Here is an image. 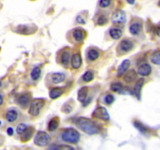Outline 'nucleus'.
Wrapping results in <instances>:
<instances>
[{
  "label": "nucleus",
  "instance_id": "nucleus-2",
  "mask_svg": "<svg viewBox=\"0 0 160 150\" xmlns=\"http://www.w3.org/2000/svg\"><path fill=\"white\" fill-rule=\"evenodd\" d=\"M62 140L68 143L76 144L78 143L80 139V134L76 130L73 128H68L65 130L61 134Z\"/></svg>",
  "mask_w": 160,
  "mask_h": 150
},
{
  "label": "nucleus",
  "instance_id": "nucleus-9",
  "mask_svg": "<svg viewBox=\"0 0 160 150\" xmlns=\"http://www.w3.org/2000/svg\"><path fill=\"white\" fill-rule=\"evenodd\" d=\"M152 72V67L148 63H142L138 69V73L143 77L148 76Z\"/></svg>",
  "mask_w": 160,
  "mask_h": 150
},
{
  "label": "nucleus",
  "instance_id": "nucleus-11",
  "mask_svg": "<svg viewBox=\"0 0 160 150\" xmlns=\"http://www.w3.org/2000/svg\"><path fill=\"white\" fill-rule=\"evenodd\" d=\"M82 64V58L79 53H75L72 58V67L74 69H78Z\"/></svg>",
  "mask_w": 160,
  "mask_h": 150
},
{
  "label": "nucleus",
  "instance_id": "nucleus-32",
  "mask_svg": "<svg viewBox=\"0 0 160 150\" xmlns=\"http://www.w3.org/2000/svg\"><path fill=\"white\" fill-rule=\"evenodd\" d=\"M27 128L28 126L26 124H20L18 126V128H17V133L18 134H21Z\"/></svg>",
  "mask_w": 160,
  "mask_h": 150
},
{
  "label": "nucleus",
  "instance_id": "nucleus-1",
  "mask_svg": "<svg viewBox=\"0 0 160 150\" xmlns=\"http://www.w3.org/2000/svg\"><path fill=\"white\" fill-rule=\"evenodd\" d=\"M75 124L78 128L88 134H96L100 132L98 127L90 119L79 117L75 120Z\"/></svg>",
  "mask_w": 160,
  "mask_h": 150
},
{
  "label": "nucleus",
  "instance_id": "nucleus-24",
  "mask_svg": "<svg viewBox=\"0 0 160 150\" xmlns=\"http://www.w3.org/2000/svg\"><path fill=\"white\" fill-rule=\"evenodd\" d=\"M40 75H41V70L39 67H35L31 72V78L33 81H36L39 78Z\"/></svg>",
  "mask_w": 160,
  "mask_h": 150
},
{
  "label": "nucleus",
  "instance_id": "nucleus-10",
  "mask_svg": "<svg viewBox=\"0 0 160 150\" xmlns=\"http://www.w3.org/2000/svg\"><path fill=\"white\" fill-rule=\"evenodd\" d=\"M30 99H31V96L28 93H25V94H22L18 98V103L22 107H26L30 102Z\"/></svg>",
  "mask_w": 160,
  "mask_h": 150
},
{
  "label": "nucleus",
  "instance_id": "nucleus-38",
  "mask_svg": "<svg viewBox=\"0 0 160 150\" xmlns=\"http://www.w3.org/2000/svg\"><path fill=\"white\" fill-rule=\"evenodd\" d=\"M2 102H3V97H2V95L0 94V105H2Z\"/></svg>",
  "mask_w": 160,
  "mask_h": 150
},
{
  "label": "nucleus",
  "instance_id": "nucleus-27",
  "mask_svg": "<svg viewBox=\"0 0 160 150\" xmlns=\"http://www.w3.org/2000/svg\"><path fill=\"white\" fill-rule=\"evenodd\" d=\"M133 125H134V127L137 129L139 130V131H141V133H143V134H145V133L148 132V128H146L145 126H144L142 124L140 123V122L135 121L134 123H133Z\"/></svg>",
  "mask_w": 160,
  "mask_h": 150
},
{
  "label": "nucleus",
  "instance_id": "nucleus-19",
  "mask_svg": "<svg viewBox=\"0 0 160 150\" xmlns=\"http://www.w3.org/2000/svg\"><path fill=\"white\" fill-rule=\"evenodd\" d=\"M130 65V62L129 59H125L124 61H122V63L120 64L119 67L118 69V75L120 76L122 75V73H124V72H126L127 70V69L129 68Z\"/></svg>",
  "mask_w": 160,
  "mask_h": 150
},
{
  "label": "nucleus",
  "instance_id": "nucleus-23",
  "mask_svg": "<svg viewBox=\"0 0 160 150\" xmlns=\"http://www.w3.org/2000/svg\"><path fill=\"white\" fill-rule=\"evenodd\" d=\"M151 61L155 65H160V50L155 51L151 56Z\"/></svg>",
  "mask_w": 160,
  "mask_h": 150
},
{
  "label": "nucleus",
  "instance_id": "nucleus-39",
  "mask_svg": "<svg viewBox=\"0 0 160 150\" xmlns=\"http://www.w3.org/2000/svg\"><path fill=\"white\" fill-rule=\"evenodd\" d=\"M158 7H160V0H159V2H158Z\"/></svg>",
  "mask_w": 160,
  "mask_h": 150
},
{
  "label": "nucleus",
  "instance_id": "nucleus-34",
  "mask_svg": "<svg viewBox=\"0 0 160 150\" xmlns=\"http://www.w3.org/2000/svg\"><path fill=\"white\" fill-rule=\"evenodd\" d=\"M50 148H56V149H73V147L68 145H55L53 147H50Z\"/></svg>",
  "mask_w": 160,
  "mask_h": 150
},
{
  "label": "nucleus",
  "instance_id": "nucleus-36",
  "mask_svg": "<svg viewBox=\"0 0 160 150\" xmlns=\"http://www.w3.org/2000/svg\"><path fill=\"white\" fill-rule=\"evenodd\" d=\"M76 21H77V22L79 23V24H85V21H84V20H82V18L79 16L77 17Z\"/></svg>",
  "mask_w": 160,
  "mask_h": 150
},
{
  "label": "nucleus",
  "instance_id": "nucleus-33",
  "mask_svg": "<svg viewBox=\"0 0 160 150\" xmlns=\"http://www.w3.org/2000/svg\"><path fill=\"white\" fill-rule=\"evenodd\" d=\"M114 102V96L112 95H107V96L104 97V102L108 105H110L112 102Z\"/></svg>",
  "mask_w": 160,
  "mask_h": 150
},
{
  "label": "nucleus",
  "instance_id": "nucleus-40",
  "mask_svg": "<svg viewBox=\"0 0 160 150\" xmlns=\"http://www.w3.org/2000/svg\"><path fill=\"white\" fill-rule=\"evenodd\" d=\"M1 86H2V82H0V87H1Z\"/></svg>",
  "mask_w": 160,
  "mask_h": 150
},
{
  "label": "nucleus",
  "instance_id": "nucleus-28",
  "mask_svg": "<svg viewBox=\"0 0 160 150\" xmlns=\"http://www.w3.org/2000/svg\"><path fill=\"white\" fill-rule=\"evenodd\" d=\"M107 23H108V18L107 16L104 14L100 15V16L98 17V19H97V24H98V25L103 26L105 24H107Z\"/></svg>",
  "mask_w": 160,
  "mask_h": 150
},
{
  "label": "nucleus",
  "instance_id": "nucleus-13",
  "mask_svg": "<svg viewBox=\"0 0 160 150\" xmlns=\"http://www.w3.org/2000/svg\"><path fill=\"white\" fill-rule=\"evenodd\" d=\"M137 79V73L133 70H129L125 75H124L123 80L127 83H131L135 82Z\"/></svg>",
  "mask_w": 160,
  "mask_h": 150
},
{
  "label": "nucleus",
  "instance_id": "nucleus-4",
  "mask_svg": "<svg viewBox=\"0 0 160 150\" xmlns=\"http://www.w3.org/2000/svg\"><path fill=\"white\" fill-rule=\"evenodd\" d=\"M50 141V137L47 132L45 131H38L35 137V144L38 146L42 147L46 146L49 144Z\"/></svg>",
  "mask_w": 160,
  "mask_h": 150
},
{
  "label": "nucleus",
  "instance_id": "nucleus-3",
  "mask_svg": "<svg viewBox=\"0 0 160 150\" xmlns=\"http://www.w3.org/2000/svg\"><path fill=\"white\" fill-rule=\"evenodd\" d=\"M44 104H45V101L43 99H38L32 101L28 110L29 114L32 115V117H37L43 107Z\"/></svg>",
  "mask_w": 160,
  "mask_h": 150
},
{
  "label": "nucleus",
  "instance_id": "nucleus-26",
  "mask_svg": "<svg viewBox=\"0 0 160 150\" xmlns=\"http://www.w3.org/2000/svg\"><path fill=\"white\" fill-rule=\"evenodd\" d=\"M70 59V53L69 52H64L61 55V63L64 66L68 65Z\"/></svg>",
  "mask_w": 160,
  "mask_h": 150
},
{
  "label": "nucleus",
  "instance_id": "nucleus-16",
  "mask_svg": "<svg viewBox=\"0 0 160 150\" xmlns=\"http://www.w3.org/2000/svg\"><path fill=\"white\" fill-rule=\"evenodd\" d=\"M34 129L32 128H28L24 132L21 134V141L24 142H28L31 139L32 134H33Z\"/></svg>",
  "mask_w": 160,
  "mask_h": 150
},
{
  "label": "nucleus",
  "instance_id": "nucleus-37",
  "mask_svg": "<svg viewBox=\"0 0 160 150\" xmlns=\"http://www.w3.org/2000/svg\"><path fill=\"white\" fill-rule=\"evenodd\" d=\"M127 2H128L129 4H130V5H133V4H134L135 0H127Z\"/></svg>",
  "mask_w": 160,
  "mask_h": 150
},
{
  "label": "nucleus",
  "instance_id": "nucleus-7",
  "mask_svg": "<svg viewBox=\"0 0 160 150\" xmlns=\"http://www.w3.org/2000/svg\"><path fill=\"white\" fill-rule=\"evenodd\" d=\"M126 21V14L122 10H118L112 15V22L115 24H122Z\"/></svg>",
  "mask_w": 160,
  "mask_h": 150
},
{
  "label": "nucleus",
  "instance_id": "nucleus-12",
  "mask_svg": "<svg viewBox=\"0 0 160 150\" xmlns=\"http://www.w3.org/2000/svg\"><path fill=\"white\" fill-rule=\"evenodd\" d=\"M87 96H88V88L87 87H82L78 90V99L79 102L84 103L87 100Z\"/></svg>",
  "mask_w": 160,
  "mask_h": 150
},
{
  "label": "nucleus",
  "instance_id": "nucleus-29",
  "mask_svg": "<svg viewBox=\"0 0 160 150\" xmlns=\"http://www.w3.org/2000/svg\"><path fill=\"white\" fill-rule=\"evenodd\" d=\"M93 79V73L91 71H87L82 76V80L86 82H91Z\"/></svg>",
  "mask_w": 160,
  "mask_h": 150
},
{
  "label": "nucleus",
  "instance_id": "nucleus-5",
  "mask_svg": "<svg viewBox=\"0 0 160 150\" xmlns=\"http://www.w3.org/2000/svg\"><path fill=\"white\" fill-rule=\"evenodd\" d=\"M92 116H93V118L100 119V120H103L104 121H108L110 119L107 110L103 106H98V108L95 109Z\"/></svg>",
  "mask_w": 160,
  "mask_h": 150
},
{
  "label": "nucleus",
  "instance_id": "nucleus-30",
  "mask_svg": "<svg viewBox=\"0 0 160 150\" xmlns=\"http://www.w3.org/2000/svg\"><path fill=\"white\" fill-rule=\"evenodd\" d=\"M122 89V85L119 82H117V83H113L111 85V90L112 91H115V92H119Z\"/></svg>",
  "mask_w": 160,
  "mask_h": 150
},
{
  "label": "nucleus",
  "instance_id": "nucleus-41",
  "mask_svg": "<svg viewBox=\"0 0 160 150\" xmlns=\"http://www.w3.org/2000/svg\"><path fill=\"white\" fill-rule=\"evenodd\" d=\"M0 125H1V121H0Z\"/></svg>",
  "mask_w": 160,
  "mask_h": 150
},
{
  "label": "nucleus",
  "instance_id": "nucleus-31",
  "mask_svg": "<svg viewBox=\"0 0 160 150\" xmlns=\"http://www.w3.org/2000/svg\"><path fill=\"white\" fill-rule=\"evenodd\" d=\"M111 3H112V0H100L99 1V7L101 8L105 9L110 7Z\"/></svg>",
  "mask_w": 160,
  "mask_h": 150
},
{
  "label": "nucleus",
  "instance_id": "nucleus-18",
  "mask_svg": "<svg viewBox=\"0 0 160 150\" xmlns=\"http://www.w3.org/2000/svg\"><path fill=\"white\" fill-rule=\"evenodd\" d=\"M6 117H7V121L9 122H11L12 123V122L16 121L18 117V112L14 110H10L9 111H7Z\"/></svg>",
  "mask_w": 160,
  "mask_h": 150
},
{
  "label": "nucleus",
  "instance_id": "nucleus-25",
  "mask_svg": "<svg viewBox=\"0 0 160 150\" xmlns=\"http://www.w3.org/2000/svg\"><path fill=\"white\" fill-rule=\"evenodd\" d=\"M87 56H88V58L90 60H96V59L99 57V53H98L96 49H90L89 50Z\"/></svg>",
  "mask_w": 160,
  "mask_h": 150
},
{
  "label": "nucleus",
  "instance_id": "nucleus-35",
  "mask_svg": "<svg viewBox=\"0 0 160 150\" xmlns=\"http://www.w3.org/2000/svg\"><path fill=\"white\" fill-rule=\"evenodd\" d=\"M7 132L9 136H12L13 134V129L12 128H8L7 130Z\"/></svg>",
  "mask_w": 160,
  "mask_h": 150
},
{
  "label": "nucleus",
  "instance_id": "nucleus-14",
  "mask_svg": "<svg viewBox=\"0 0 160 150\" xmlns=\"http://www.w3.org/2000/svg\"><path fill=\"white\" fill-rule=\"evenodd\" d=\"M65 79V74L63 73H55L51 75V82L53 84H59Z\"/></svg>",
  "mask_w": 160,
  "mask_h": 150
},
{
  "label": "nucleus",
  "instance_id": "nucleus-15",
  "mask_svg": "<svg viewBox=\"0 0 160 150\" xmlns=\"http://www.w3.org/2000/svg\"><path fill=\"white\" fill-rule=\"evenodd\" d=\"M142 29V25L139 22H134L130 26V32L131 35H137L141 31Z\"/></svg>",
  "mask_w": 160,
  "mask_h": 150
},
{
  "label": "nucleus",
  "instance_id": "nucleus-8",
  "mask_svg": "<svg viewBox=\"0 0 160 150\" xmlns=\"http://www.w3.org/2000/svg\"><path fill=\"white\" fill-rule=\"evenodd\" d=\"M72 36L77 42H82L86 38V32L83 29L76 28L74 30Z\"/></svg>",
  "mask_w": 160,
  "mask_h": 150
},
{
  "label": "nucleus",
  "instance_id": "nucleus-21",
  "mask_svg": "<svg viewBox=\"0 0 160 150\" xmlns=\"http://www.w3.org/2000/svg\"><path fill=\"white\" fill-rule=\"evenodd\" d=\"M109 34H110V36L112 37L113 39H120L122 35V30L118 28H112L111 29L110 31H109Z\"/></svg>",
  "mask_w": 160,
  "mask_h": 150
},
{
  "label": "nucleus",
  "instance_id": "nucleus-22",
  "mask_svg": "<svg viewBox=\"0 0 160 150\" xmlns=\"http://www.w3.org/2000/svg\"><path fill=\"white\" fill-rule=\"evenodd\" d=\"M58 125H59V120L57 117L51 119L48 124V130L50 131H55L58 128Z\"/></svg>",
  "mask_w": 160,
  "mask_h": 150
},
{
  "label": "nucleus",
  "instance_id": "nucleus-17",
  "mask_svg": "<svg viewBox=\"0 0 160 150\" xmlns=\"http://www.w3.org/2000/svg\"><path fill=\"white\" fill-rule=\"evenodd\" d=\"M144 80L143 78L140 79L138 82H137L136 85H135L134 88H133V91H134V94L138 99L141 98V89H142L143 85H144Z\"/></svg>",
  "mask_w": 160,
  "mask_h": 150
},
{
  "label": "nucleus",
  "instance_id": "nucleus-6",
  "mask_svg": "<svg viewBox=\"0 0 160 150\" xmlns=\"http://www.w3.org/2000/svg\"><path fill=\"white\" fill-rule=\"evenodd\" d=\"M133 47V42L130 40H128V39H125V40H122V42H120L118 49H119L120 52H122V53H127L130 52V50H132Z\"/></svg>",
  "mask_w": 160,
  "mask_h": 150
},
{
  "label": "nucleus",
  "instance_id": "nucleus-20",
  "mask_svg": "<svg viewBox=\"0 0 160 150\" xmlns=\"http://www.w3.org/2000/svg\"><path fill=\"white\" fill-rule=\"evenodd\" d=\"M62 94H63V91L61 90V88H53V89L50 91V98L51 99H58V98H59Z\"/></svg>",
  "mask_w": 160,
  "mask_h": 150
}]
</instances>
